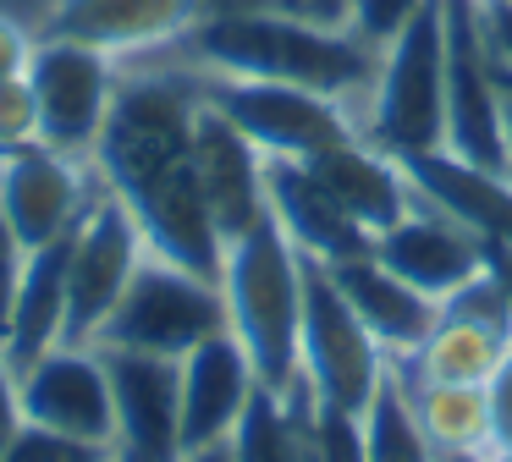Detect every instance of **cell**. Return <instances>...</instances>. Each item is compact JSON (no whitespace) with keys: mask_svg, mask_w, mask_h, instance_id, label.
Wrapping results in <instances>:
<instances>
[{"mask_svg":"<svg viewBox=\"0 0 512 462\" xmlns=\"http://www.w3.org/2000/svg\"><path fill=\"white\" fill-rule=\"evenodd\" d=\"M28 143H39V99L28 72H17L0 77V154L28 149Z\"/></svg>","mask_w":512,"mask_h":462,"instance_id":"obj_28","label":"cell"},{"mask_svg":"<svg viewBox=\"0 0 512 462\" xmlns=\"http://www.w3.org/2000/svg\"><path fill=\"white\" fill-rule=\"evenodd\" d=\"M177 462H237V451H232V440H210V446L177 451Z\"/></svg>","mask_w":512,"mask_h":462,"instance_id":"obj_36","label":"cell"},{"mask_svg":"<svg viewBox=\"0 0 512 462\" xmlns=\"http://www.w3.org/2000/svg\"><path fill=\"white\" fill-rule=\"evenodd\" d=\"M17 424H23V396H17V369L6 363V352H0V446L17 435Z\"/></svg>","mask_w":512,"mask_h":462,"instance_id":"obj_34","label":"cell"},{"mask_svg":"<svg viewBox=\"0 0 512 462\" xmlns=\"http://www.w3.org/2000/svg\"><path fill=\"white\" fill-rule=\"evenodd\" d=\"M314 413H320V402H314L303 374L287 391L259 385L232 435L237 462H314Z\"/></svg>","mask_w":512,"mask_h":462,"instance_id":"obj_23","label":"cell"},{"mask_svg":"<svg viewBox=\"0 0 512 462\" xmlns=\"http://www.w3.org/2000/svg\"><path fill=\"white\" fill-rule=\"evenodd\" d=\"M512 336L490 325H474V319H457L441 308L435 330L419 341V352L408 358H391V369H402L408 380H441V385H485L496 374L501 352H507Z\"/></svg>","mask_w":512,"mask_h":462,"instance_id":"obj_24","label":"cell"},{"mask_svg":"<svg viewBox=\"0 0 512 462\" xmlns=\"http://www.w3.org/2000/svg\"><path fill=\"white\" fill-rule=\"evenodd\" d=\"M358 424H364V462H441V451L424 435L419 413H413L402 380L391 374V363H386L380 391L369 396V407L358 413Z\"/></svg>","mask_w":512,"mask_h":462,"instance_id":"obj_26","label":"cell"},{"mask_svg":"<svg viewBox=\"0 0 512 462\" xmlns=\"http://www.w3.org/2000/svg\"><path fill=\"white\" fill-rule=\"evenodd\" d=\"M193 165H199V187H204V204L215 215L221 242L243 237L254 220L270 215L265 154L204 99V83H199V116H193Z\"/></svg>","mask_w":512,"mask_h":462,"instance_id":"obj_16","label":"cell"},{"mask_svg":"<svg viewBox=\"0 0 512 462\" xmlns=\"http://www.w3.org/2000/svg\"><path fill=\"white\" fill-rule=\"evenodd\" d=\"M23 264L28 248L17 242V231L0 215V352H6V336H12V308H17V286H23Z\"/></svg>","mask_w":512,"mask_h":462,"instance_id":"obj_31","label":"cell"},{"mask_svg":"<svg viewBox=\"0 0 512 462\" xmlns=\"http://www.w3.org/2000/svg\"><path fill=\"white\" fill-rule=\"evenodd\" d=\"M386 270H397L408 286H419L424 297L446 303L463 281H474L485 270V237L468 231L457 215H446L441 204L419 198L397 226H386L375 242H369Z\"/></svg>","mask_w":512,"mask_h":462,"instance_id":"obj_14","label":"cell"},{"mask_svg":"<svg viewBox=\"0 0 512 462\" xmlns=\"http://www.w3.org/2000/svg\"><path fill=\"white\" fill-rule=\"evenodd\" d=\"M386 347L353 314L342 286L320 259H303V330H298V374L309 380L314 402L364 413L386 380Z\"/></svg>","mask_w":512,"mask_h":462,"instance_id":"obj_6","label":"cell"},{"mask_svg":"<svg viewBox=\"0 0 512 462\" xmlns=\"http://www.w3.org/2000/svg\"><path fill=\"white\" fill-rule=\"evenodd\" d=\"M419 6H424V0H353V33L380 50V44H386Z\"/></svg>","mask_w":512,"mask_h":462,"instance_id":"obj_30","label":"cell"},{"mask_svg":"<svg viewBox=\"0 0 512 462\" xmlns=\"http://www.w3.org/2000/svg\"><path fill=\"white\" fill-rule=\"evenodd\" d=\"M193 116H199V72L122 77L105 132L94 143V171L133 209L149 253L204 281H221L226 242L215 231L193 165Z\"/></svg>","mask_w":512,"mask_h":462,"instance_id":"obj_1","label":"cell"},{"mask_svg":"<svg viewBox=\"0 0 512 462\" xmlns=\"http://www.w3.org/2000/svg\"><path fill=\"white\" fill-rule=\"evenodd\" d=\"M116 462H133V457H116Z\"/></svg>","mask_w":512,"mask_h":462,"instance_id":"obj_40","label":"cell"},{"mask_svg":"<svg viewBox=\"0 0 512 462\" xmlns=\"http://www.w3.org/2000/svg\"><path fill=\"white\" fill-rule=\"evenodd\" d=\"M485 396H490V451L512 446V341L501 352L496 374L485 380Z\"/></svg>","mask_w":512,"mask_h":462,"instance_id":"obj_32","label":"cell"},{"mask_svg":"<svg viewBox=\"0 0 512 462\" xmlns=\"http://www.w3.org/2000/svg\"><path fill=\"white\" fill-rule=\"evenodd\" d=\"M193 66L215 77H265V83H298L364 110L380 72V50L353 28H320V22L287 17L270 6L243 11H204L182 39Z\"/></svg>","mask_w":512,"mask_h":462,"instance_id":"obj_2","label":"cell"},{"mask_svg":"<svg viewBox=\"0 0 512 462\" xmlns=\"http://www.w3.org/2000/svg\"><path fill=\"white\" fill-rule=\"evenodd\" d=\"M100 187L105 182L94 160H72V154L45 149V143L0 154V215L28 253L67 237Z\"/></svg>","mask_w":512,"mask_h":462,"instance_id":"obj_11","label":"cell"},{"mask_svg":"<svg viewBox=\"0 0 512 462\" xmlns=\"http://www.w3.org/2000/svg\"><path fill=\"white\" fill-rule=\"evenodd\" d=\"M358 127L397 160L446 149V17L441 0H424L386 44Z\"/></svg>","mask_w":512,"mask_h":462,"instance_id":"obj_4","label":"cell"},{"mask_svg":"<svg viewBox=\"0 0 512 462\" xmlns=\"http://www.w3.org/2000/svg\"><path fill=\"white\" fill-rule=\"evenodd\" d=\"M419 413L435 451H490V396L485 385H441V380H408L391 369Z\"/></svg>","mask_w":512,"mask_h":462,"instance_id":"obj_25","label":"cell"},{"mask_svg":"<svg viewBox=\"0 0 512 462\" xmlns=\"http://www.w3.org/2000/svg\"><path fill=\"white\" fill-rule=\"evenodd\" d=\"M446 17V149L479 171L507 176L512 149L501 127V88H496V44L485 33L479 0H441Z\"/></svg>","mask_w":512,"mask_h":462,"instance_id":"obj_8","label":"cell"},{"mask_svg":"<svg viewBox=\"0 0 512 462\" xmlns=\"http://www.w3.org/2000/svg\"><path fill=\"white\" fill-rule=\"evenodd\" d=\"M254 391H259V374L232 330H215L210 341L182 352V451L232 440Z\"/></svg>","mask_w":512,"mask_h":462,"instance_id":"obj_17","label":"cell"},{"mask_svg":"<svg viewBox=\"0 0 512 462\" xmlns=\"http://www.w3.org/2000/svg\"><path fill=\"white\" fill-rule=\"evenodd\" d=\"M226 330L243 341L265 391L298 380V330H303V253L287 242L276 215L254 220L221 253Z\"/></svg>","mask_w":512,"mask_h":462,"instance_id":"obj_3","label":"cell"},{"mask_svg":"<svg viewBox=\"0 0 512 462\" xmlns=\"http://www.w3.org/2000/svg\"><path fill=\"white\" fill-rule=\"evenodd\" d=\"M419 187V198L441 204L446 215H457L468 231H479L485 242H512V182L496 171H479V165L457 160L452 149L435 154H413L402 160Z\"/></svg>","mask_w":512,"mask_h":462,"instance_id":"obj_21","label":"cell"},{"mask_svg":"<svg viewBox=\"0 0 512 462\" xmlns=\"http://www.w3.org/2000/svg\"><path fill=\"white\" fill-rule=\"evenodd\" d=\"M314 462H364V424H358V413L320 402V413H314Z\"/></svg>","mask_w":512,"mask_h":462,"instance_id":"obj_29","label":"cell"},{"mask_svg":"<svg viewBox=\"0 0 512 462\" xmlns=\"http://www.w3.org/2000/svg\"><path fill=\"white\" fill-rule=\"evenodd\" d=\"M331 281L342 286V297L353 303V314L369 325V336L386 347V358H408L419 352V341L435 330L441 319V303L424 297L419 286H408L397 270L375 259V253H353V259H336L325 264Z\"/></svg>","mask_w":512,"mask_h":462,"instance_id":"obj_20","label":"cell"},{"mask_svg":"<svg viewBox=\"0 0 512 462\" xmlns=\"http://www.w3.org/2000/svg\"><path fill=\"white\" fill-rule=\"evenodd\" d=\"M490 462H512V446H501V451H490Z\"/></svg>","mask_w":512,"mask_h":462,"instance_id":"obj_39","label":"cell"},{"mask_svg":"<svg viewBox=\"0 0 512 462\" xmlns=\"http://www.w3.org/2000/svg\"><path fill=\"white\" fill-rule=\"evenodd\" d=\"M116 446H94V440L61 435V429L45 424H17V435L0 446V462H111Z\"/></svg>","mask_w":512,"mask_h":462,"instance_id":"obj_27","label":"cell"},{"mask_svg":"<svg viewBox=\"0 0 512 462\" xmlns=\"http://www.w3.org/2000/svg\"><path fill=\"white\" fill-rule=\"evenodd\" d=\"M309 165H314V176L331 187L336 204L369 231V242L386 226H397V220L419 204V187H413L408 165L369 138H347V143H336V149L314 154Z\"/></svg>","mask_w":512,"mask_h":462,"instance_id":"obj_19","label":"cell"},{"mask_svg":"<svg viewBox=\"0 0 512 462\" xmlns=\"http://www.w3.org/2000/svg\"><path fill=\"white\" fill-rule=\"evenodd\" d=\"M496 88H501V127H507V149H512V66L496 55Z\"/></svg>","mask_w":512,"mask_h":462,"instance_id":"obj_37","label":"cell"},{"mask_svg":"<svg viewBox=\"0 0 512 462\" xmlns=\"http://www.w3.org/2000/svg\"><path fill=\"white\" fill-rule=\"evenodd\" d=\"M485 6H490V0H485Z\"/></svg>","mask_w":512,"mask_h":462,"instance_id":"obj_42","label":"cell"},{"mask_svg":"<svg viewBox=\"0 0 512 462\" xmlns=\"http://www.w3.org/2000/svg\"><path fill=\"white\" fill-rule=\"evenodd\" d=\"M441 462H490V451H441Z\"/></svg>","mask_w":512,"mask_h":462,"instance_id":"obj_38","label":"cell"},{"mask_svg":"<svg viewBox=\"0 0 512 462\" xmlns=\"http://www.w3.org/2000/svg\"><path fill=\"white\" fill-rule=\"evenodd\" d=\"M507 182H512V165H507Z\"/></svg>","mask_w":512,"mask_h":462,"instance_id":"obj_41","label":"cell"},{"mask_svg":"<svg viewBox=\"0 0 512 462\" xmlns=\"http://www.w3.org/2000/svg\"><path fill=\"white\" fill-rule=\"evenodd\" d=\"M199 17H204V0H50L39 33L89 44L111 61H127V55L182 44Z\"/></svg>","mask_w":512,"mask_h":462,"instance_id":"obj_15","label":"cell"},{"mask_svg":"<svg viewBox=\"0 0 512 462\" xmlns=\"http://www.w3.org/2000/svg\"><path fill=\"white\" fill-rule=\"evenodd\" d=\"M28 61H34V33L17 28L12 17H0V77L28 72Z\"/></svg>","mask_w":512,"mask_h":462,"instance_id":"obj_33","label":"cell"},{"mask_svg":"<svg viewBox=\"0 0 512 462\" xmlns=\"http://www.w3.org/2000/svg\"><path fill=\"white\" fill-rule=\"evenodd\" d=\"M17 396H23L28 424L61 429V435L94 440V446H116V402L111 380H105L100 347H50L17 374Z\"/></svg>","mask_w":512,"mask_h":462,"instance_id":"obj_13","label":"cell"},{"mask_svg":"<svg viewBox=\"0 0 512 462\" xmlns=\"http://www.w3.org/2000/svg\"><path fill=\"white\" fill-rule=\"evenodd\" d=\"M28 83H34V99H39V143L72 154V160H94V143H100L116 83H122L111 55L39 33Z\"/></svg>","mask_w":512,"mask_h":462,"instance_id":"obj_10","label":"cell"},{"mask_svg":"<svg viewBox=\"0 0 512 462\" xmlns=\"http://www.w3.org/2000/svg\"><path fill=\"white\" fill-rule=\"evenodd\" d=\"M485 270L496 275V286L507 292V308H512V242H485Z\"/></svg>","mask_w":512,"mask_h":462,"instance_id":"obj_35","label":"cell"},{"mask_svg":"<svg viewBox=\"0 0 512 462\" xmlns=\"http://www.w3.org/2000/svg\"><path fill=\"white\" fill-rule=\"evenodd\" d=\"M265 198L276 226L287 231V242L303 259L336 264L353 259V253H369V231L336 204L309 160H265Z\"/></svg>","mask_w":512,"mask_h":462,"instance_id":"obj_18","label":"cell"},{"mask_svg":"<svg viewBox=\"0 0 512 462\" xmlns=\"http://www.w3.org/2000/svg\"><path fill=\"white\" fill-rule=\"evenodd\" d=\"M100 347V341H94ZM116 402V457L177 462L182 451V358L100 347Z\"/></svg>","mask_w":512,"mask_h":462,"instance_id":"obj_12","label":"cell"},{"mask_svg":"<svg viewBox=\"0 0 512 462\" xmlns=\"http://www.w3.org/2000/svg\"><path fill=\"white\" fill-rule=\"evenodd\" d=\"M204 99L254 143L265 160H314L347 138H364L358 110L331 94L298 83H265V77H215L199 72Z\"/></svg>","mask_w":512,"mask_h":462,"instance_id":"obj_5","label":"cell"},{"mask_svg":"<svg viewBox=\"0 0 512 462\" xmlns=\"http://www.w3.org/2000/svg\"><path fill=\"white\" fill-rule=\"evenodd\" d=\"M67 248L72 231L61 242L28 253L23 264V286H17V308H12V336H6V363L17 374L34 358H45L50 347L67 341Z\"/></svg>","mask_w":512,"mask_h":462,"instance_id":"obj_22","label":"cell"},{"mask_svg":"<svg viewBox=\"0 0 512 462\" xmlns=\"http://www.w3.org/2000/svg\"><path fill=\"white\" fill-rule=\"evenodd\" d=\"M111 462H116V457H111Z\"/></svg>","mask_w":512,"mask_h":462,"instance_id":"obj_43","label":"cell"},{"mask_svg":"<svg viewBox=\"0 0 512 462\" xmlns=\"http://www.w3.org/2000/svg\"><path fill=\"white\" fill-rule=\"evenodd\" d=\"M215 330H226L221 281H204V275L160 259V253H144V264L133 270L116 314L105 319L100 347H133V352L182 358L199 341H210Z\"/></svg>","mask_w":512,"mask_h":462,"instance_id":"obj_7","label":"cell"},{"mask_svg":"<svg viewBox=\"0 0 512 462\" xmlns=\"http://www.w3.org/2000/svg\"><path fill=\"white\" fill-rule=\"evenodd\" d=\"M144 253L149 242L138 231L133 209L111 187H100L94 204L83 209V220L72 226V248H67V347L100 341L105 319L116 314Z\"/></svg>","mask_w":512,"mask_h":462,"instance_id":"obj_9","label":"cell"}]
</instances>
